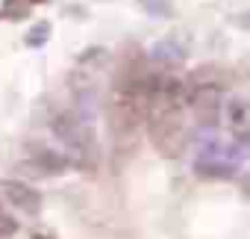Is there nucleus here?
Instances as JSON below:
<instances>
[{"instance_id": "7", "label": "nucleus", "mask_w": 250, "mask_h": 239, "mask_svg": "<svg viewBox=\"0 0 250 239\" xmlns=\"http://www.w3.org/2000/svg\"><path fill=\"white\" fill-rule=\"evenodd\" d=\"M194 174L203 177V180H229V177H235V163L215 160V157H200L194 163Z\"/></svg>"}, {"instance_id": "13", "label": "nucleus", "mask_w": 250, "mask_h": 239, "mask_svg": "<svg viewBox=\"0 0 250 239\" xmlns=\"http://www.w3.org/2000/svg\"><path fill=\"white\" fill-rule=\"evenodd\" d=\"M139 3H142V9H145L147 15H153V18H168V15H171L168 0H139Z\"/></svg>"}, {"instance_id": "4", "label": "nucleus", "mask_w": 250, "mask_h": 239, "mask_svg": "<svg viewBox=\"0 0 250 239\" xmlns=\"http://www.w3.org/2000/svg\"><path fill=\"white\" fill-rule=\"evenodd\" d=\"M0 192L6 195V201H12L27 215H39L42 213V195L33 186L21 183V180H0Z\"/></svg>"}, {"instance_id": "15", "label": "nucleus", "mask_w": 250, "mask_h": 239, "mask_svg": "<svg viewBox=\"0 0 250 239\" xmlns=\"http://www.w3.org/2000/svg\"><path fill=\"white\" fill-rule=\"evenodd\" d=\"M15 171H18V174H27V177H44V171H42L33 160H30V163H18Z\"/></svg>"}, {"instance_id": "2", "label": "nucleus", "mask_w": 250, "mask_h": 239, "mask_svg": "<svg viewBox=\"0 0 250 239\" xmlns=\"http://www.w3.org/2000/svg\"><path fill=\"white\" fill-rule=\"evenodd\" d=\"M56 139L68 148V157L77 168L83 171H94L100 163V151H97V139L91 133V127L83 121L77 112H59L50 121Z\"/></svg>"}, {"instance_id": "6", "label": "nucleus", "mask_w": 250, "mask_h": 239, "mask_svg": "<svg viewBox=\"0 0 250 239\" xmlns=\"http://www.w3.org/2000/svg\"><path fill=\"white\" fill-rule=\"evenodd\" d=\"M229 83H232L229 71H224L218 65H200L188 80V86H194V89H221V92H227Z\"/></svg>"}, {"instance_id": "5", "label": "nucleus", "mask_w": 250, "mask_h": 239, "mask_svg": "<svg viewBox=\"0 0 250 239\" xmlns=\"http://www.w3.org/2000/svg\"><path fill=\"white\" fill-rule=\"evenodd\" d=\"M30 160L44 171V174H65L68 171V157H62L59 151L42 145V142H33L30 145Z\"/></svg>"}, {"instance_id": "17", "label": "nucleus", "mask_w": 250, "mask_h": 239, "mask_svg": "<svg viewBox=\"0 0 250 239\" xmlns=\"http://www.w3.org/2000/svg\"><path fill=\"white\" fill-rule=\"evenodd\" d=\"M238 186H241V192H244V195H250V171L238 177Z\"/></svg>"}, {"instance_id": "3", "label": "nucleus", "mask_w": 250, "mask_h": 239, "mask_svg": "<svg viewBox=\"0 0 250 239\" xmlns=\"http://www.w3.org/2000/svg\"><path fill=\"white\" fill-rule=\"evenodd\" d=\"M200 127H215L221 121V106H224V92L221 89H194L188 86V103Z\"/></svg>"}, {"instance_id": "18", "label": "nucleus", "mask_w": 250, "mask_h": 239, "mask_svg": "<svg viewBox=\"0 0 250 239\" xmlns=\"http://www.w3.org/2000/svg\"><path fill=\"white\" fill-rule=\"evenodd\" d=\"M27 3H30V6H33V3H44V0H27Z\"/></svg>"}, {"instance_id": "14", "label": "nucleus", "mask_w": 250, "mask_h": 239, "mask_svg": "<svg viewBox=\"0 0 250 239\" xmlns=\"http://www.w3.org/2000/svg\"><path fill=\"white\" fill-rule=\"evenodd\" d=\"M15 233H18V221H15L9 213L0 210V239H9V236H15Z\"/></svg>"}, {"instance_id": "1", "label": "nucleus", "mask_w": 250, "mask_h": 239, "mask_svg": "<svg viewBox=\"0 0 250 239\" xmlns=\"http://www.w3.org/2000/svg\"><path fill=\"white\" fill-rule=\"evenodd\" d=\"M183 112H186L183 103L147 95L145 127H147V136H150L153 148L162 157H180L183 148H186V121H183L186 115Z\"/></svg>"}, {"instance_id": "8", "label": "nucleus", "mask_w": 250, "mask_h": 239, "mask_svg": "<svg viewBox=\"0 0 250 239\" xmlns=\"http://www.w3.org/2000/svg\"><path fill=\"white\" fill-rule=\"evenodd\" d=\"M150 53H153V59L162 62V65H183V62H186V50L177 48L174 42H159Z\"/></svg>"}, {"instance_id": "9", "label": "nucleus", "mask_w": 250, "mask_h": 239, "mask_svg": "<svg viewBox=\"0 0 250 239\" xmlns=\"http://www.w3.org/2000/svg\"><path fill=\"white\" fill-rule=\"evenodd\" d=\"M0 15L9 18V21H21L30 15V3L27 0H3V9H0Z\"/></svg>"}, {"instance_id": "11", "label": "nucleus", "mask_w": 250, "mask_h": 239, "mask_svg": "<svg viewBox=\"0 0 250 239\" xmlns=\"http://www.w3.org/2000/svg\"><path fill=\"white\" fill-rule=\"evenodd\" d=\"M106 65L109 62V50L106 48H85L83 53H80V65Z\"/></svg>"}, {"instance_id": "12", "label": "nucleus", "mask_w": 250, "mask_h": 239, "mask_svg": "<svg viewBox=\"0 0 250 239\" xmlns=\"http://www.w3.org/2000/svg\"><path fill=\"white\" fill-rule=\"evenodd\" d=\"M227 118H229V124H232V127L247 124V106H244V100H229V112H227Z\"/></svg>"}, {"instance_id": "19", "label": "nucleus", "mask_w": 250, "mask_h": 239, "mask_svg": "<svg viewBox=\"0 0 250 239\" xmlns=\"http://www.w3.org/2000/svg\"><path fill=\"white\" fill-rule=\"evenodd\" d=\"M36 239H50V236H42V233H36Z\"/></svg>"}, {"instance_id": "10", "label": "nucleus", "mask_w": 250, "mask_h": 239, "mask_svg": "<svg viewBox=\"0 0 250 239\" xmlns=\"http://www.w3.org/2000/svg\"><path fill=\"white\" fill-rule=\"evenodd\" d=\"M47 39H50V24H47V21H39V24L27 33L24 42H27V48H42Z\"/></svg>"}, {"instance_id": "16", "label": "nucleus", "mask_w": 250, "mask_h": 239, "mask_svg": "<svg viewBox=\"0 0 250 239\" xmlns=\"http://www.w3.org/2000/svg\"><path fill=\"white\" fill-rule=\"evenodd\" d=\"M235 21H238V27H241V30H247V33H250V9H247V12H241Z\"/></svg>"}]
</instances>
